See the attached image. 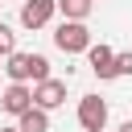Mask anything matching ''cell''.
<instances>
[{
    "mask_svg": "<svg viewBox=\"0 0 132 132\" xmlns=\"http://www.w3.org/2000/svg\"><path fill=\"white\" fill-rule=\"evenodd\" d=\"M54 45H58L62 54H87L95 41H91L87 21H62V25L54 29Z\"/></svg>",
    "mask_w": 132,
    "mask_h": 132,
    "instance_id": "cell-1",
    "label": "cell"
},
{
    "mask_svg": "<svg viewBox=\"0 0 132 132\" xmlns=\"http://www.w3.org/2000/svg\"><path fill=\"white\" fill-rule=\"evenodd\" d=\"M78 124L87 132H107V103L99 95H82L78 99Z\"/></svg>",
    "mask_w": 132,
    "mask_h": 132,
    "instance_id": "cell-2",
    "label": "cell"
},
{
    "mask_svg": "<svg viewBox=\"0 0 132 132\" xmlns=\"http://www.w3.org/2000/svg\"><path fill=\"white\" fill-rule=\"evenodd\" d=\"M58 12V0H21V25L25 29H45Z\"/></svg>",
    "mask_w": 132,
    "mask_h": 132,
    "instance_id": "cell-3",
    "label": "cell"
},
{
    "mask_svg": "<svg viewBox=\"0 0 132 132\" xmlns=\"http://www.w3.org/2000/svg\"><path fill=\"white\" fill-rule=\"evenodd\" d=\"M87 62H91V70H95V78L99 82H111V78H120V70H116V50L111 45H91L87 50Z\"/></svg>",
    "mask_w": 132,
    "mask_h": 132,
    "instance_id": "cell-4",
    "label": "cell"
},
{
    "mask_svg": "<svg viewBox=\"0 0 132 132\" xmlns=\"http://www.w3.org/2000/svg\"><path fill=\"white\" fill-rule=\"evenodd\" d=\"M33 103H37V99H33V87H29V82H8V91L0 95V107H4L8 116H25Z\"/></svg>",
    "mask_w": 132,
    "mask_h": 132,
    "instance_id": "cell-5",
    "label": "cell"
},
{
    "mask_svg": "<svg viewBox=\"0 0 132 132\" xmlns=\"http://www.w3.org/2000/svg\"><path fill=\"white\" fill-rule=\"evenodd\" d=\"M33 99H37V107L54 111V107H62V103H66V82H62V78H45V82H33Z\"/></svg>",
    "mask_w": 132,
    "mask_h": 132,
    "instance_id": "cell-6",
    "label": "cell"
},
{
    "mask_svg": "<svg viewBox=\"0 0 132 132\" xmlns=\"http://www.w3.org/2000/svg\"><path fill=\"white\" fill-rule=\"evenodd\" d=\"M33 58H37V54H25V50L8 54V58H4V74H8V82H33Z\"/></svg>",
    "mask_w": 132,
    "mask_h": 132,
    "instance_id": "cell-7",
    "label": "cell"
},
{
    "mask_svg": "<svg viewBox=\"0 0 132 132\" xmlns=\"http://www.w3.org/2000/svg\"><path fill=\"white\" fill-rule=\"evenodd\" d=\"M16 128H21V132H50V111L33 103L25 116H16Z\"/></svg>",
    "mask_w": 132,
    "mask_h": 132,
    "instance_id": "cell-8",
    "label": "cell"
},
{
    "mask_svg": "<svg viewBox=\"0 0 132 132\" xmlns=\"http://www.w3.org/2000/svg\"><path fill=\"white\" fill-rule=\"evenodd\" d=\"M91 8H95V0H58V12L66 21H87Z\"/></svg>",
    "mask_w": 132,
    "mask_h": 132,
    "instance_id": "cell-9",
    "label": "cell"
},
{
    "mask_svg": "<svg viewBox=\"0 0 132 132\" xmlns=\"http://www.w3.org/2000/svg\"><path fill=\"white\" fill-rule=\"evenodd\" d=\"M8 54H16V33L0 21V58H8Z\"/></svg>",
    "mask_w": 132,
    "mask_h": 132,
    "instance_id": "cell-10",
    "label": "cell"
},
{
    "mask_svg": "<svg viewBox=\"0 0 132 132\" xmlns=\"http://www.w3.org/2000/svg\"><path fill=\"white\" fill-rule=\"evenodd\" d=\"M45 78H50V58L37 54V58H33V82H45Z\"/></svg>",
    "mask_w": 132,
    "mask_h": 132,
    "instance_id": "cell-11",
    "label": "cell"
},
{
    "mask_svg": "<svg viewBox=\"0 0 132 132\" xmlns=\"http://www.w3.org/2000/svg\"><path fill=\"white\" fill-rule=\"evenodd\" d=\"M116 70L120 74H132V50L128 54H116Z\"/></svg>",
    "mask_w": 132,
    "mask_h": 132,
    "instance_id": "cell-12",
    "label": "cell"
},
{
    "mask_svg": "<svg viewBox=\"0 0 132 132\" xmlns=\"http://www.w3.org/2000/svg\"><path fill=\"white\" fill-rule=\"evenodd\" d=\"M116 132H132V120H124V124H120V128H116Z\"/></svg>",
    "mask_w": 132,
    "mask_h": 132,
    "instance_id": "cell-13",
    "label": "cell"
},
{
    "mask_svg": "<svg viewBox=\"0 0 132 132\" xmlns=\"http://www.w3.org/2000/svg\"><path fill=\"white\" fill-rule=\"evenodd\" d=\"M0 132H21V128H0Z\"/></svg>",
    "mask_w": 132,
    "mask_h": 132,
    "instance_id": "cell-14",
    "label": "cell"
},
{
    "mask_svg": "<svg viewBox=\"0 0 132 132\" xmlns=\"http://www.w3.org/2000/svg\"><path fill=\"white\" fill-rule=\"evenodd\" d=\"M0 70H4V66H0Z\"/></svg>",
    "mask_w": 132,
    "mask_h": 132,
    "instance_id": "cell-15",
    "label": "cell"
}]
</instances>
